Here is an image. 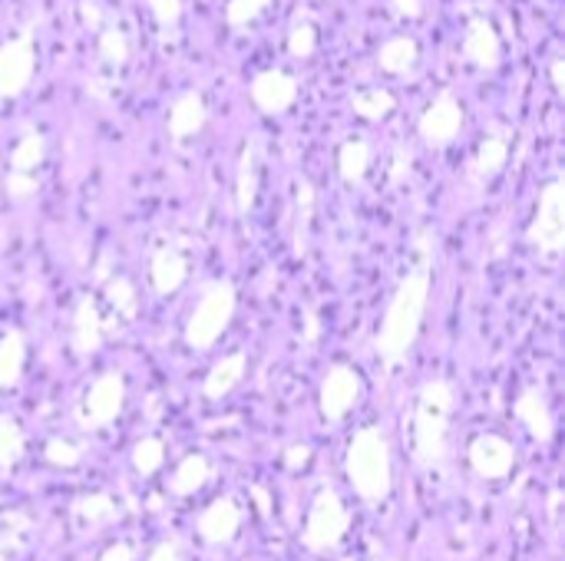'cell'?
Masks as SVG:
<instances>
[{"instance_id": "obj_1", "label": "cell", "mask_w": 565, "mask_h": 561, "mask_svg": "<svg viewBox=\"0 0 565 561\" xmlns=\"http://www.w3.org/2000/svg\"><path fill=\"white\" fill-rule=\"evenodd\" d=\"M427 301H430V271H427V265H420L397 284V291L387 304V314L381 321V331L374 337V350H377L384 370H394L407 360L411 347L417 344V334H420V324L427 314Z\"/></svg>"}, {"instance_id": "obj_2", "label": "cell", "mask_w": 565, "mask_h": 561, "mask_svg": "<svg viewBox=\"0 0 565 561\" xmlns=\"http://www.w3.org/2000/svg\"><path fill=\"white\" fill-rule=\"evenodd\" d=\"M348 479L364 503L381 506L394 489V460L391 443L377 427H364L354 433L348 446Z\"/></svg>"}, {"instance_id": "obj_3", "label": "cell", "mask_w": 565, "mask_h": 561, "mask_svg": "<svg viewBox=\"0 0 565 561\" xmlns=\"http://www.w3.org/2000/svg\"><path fill=\"white\" fill-rule=\"evenodd\" d=\"M454 387L447 380H427L414 410V456L424 470H437L447 460V423L454 413Z\"/></svg>"}, {"instance_id": "obj_4", "label": "cell", "mask_w": 565, "mask_h": 561, "mask_svg": "<svg viewBox=\"0 0 565 561\" xmlns=\"http://www.w3.org/2000/svg\"><path fill=\"white\" fill-rule=\"evenodd\" d=\"M238 308V294L232 281H215L209 284V291L202 294V301L195 304L189 324H185V344L192 350H209L215 347V341L228 331L232 317Z\"/></svg>"}, {"instance_id": "obj_5", "label": "cell", "mask_w": 565, "mask_h": 561, "mask_svg": "<svg viewBox=\"0 0 565 561\" xmlns=\"http://www.w3.org/2000/svg\"><path fill=\"white\" fill-rule=\"evenodd\" d=\"M351 529V516L341 503V496L324 486L315 503H311V513H308V522H305V532H301V542L308 552H331L344 542Z\"/></svg>"}, {"instance_id": "obj_6", "label": "cell", "mask_w": 565, "mask_h": 561, "mask_svg": "<svg viewBox=\"0 0 565 561\" xmlns=\"http://www.w3.org/2000/svg\"><path fill=\"white\" fill-rule=\"evenodd\" d=\"M526 241L540 255H559L565 248V182L553 179L540 192V208L536 218L526 228Z\"/></svg>"}, {"instance_id": "obj_7", "label": "cell", "mask_w": 565, "mask_h": 561, "mask_svg": "<svg viewBox=\"0 0 565 561\" xmlns=\"http://www.w3.org/2000/svg\"><path fill=\"white\" fill-rule=\"evenodd\" d=\"M36 69V50H33V33L23 30L13 40L0 43V99H17Z\"/></svg>"}, {"instance_id": "obj_8", "label": "cell", "mask_w": 565, "mask_h": 561, "mask_svg": "<svg viewBox=\"0 0 565 561\" xmlns=\"http://www.w3.org/2000/svg\"><path fill=\"white\" fill-rule=\"evenodd\" d=\"M463 129V106L454 93H440L417 119V132L430 149L450 145Z\"/></svg>"}, {"instance_id": "obj_9", "label": "cell", "mask_w": 565, "mask_h": 561, "mask_svg": "<svg viewBox=\"0 0 565 561\" xmlns=\"http://www.w3.org/2000/svg\"><path fill=\"white\" fill-rule=\"evenodd\" d=\"M122 403H126V380H122V374H103L89 387V393L83 400L79 420H83L86 430H103V427L116 423V417L122 413Z\"/></svg>"}, {"instance_id": "obj_10", "label": "cell", "mask_w": 565, "mask_h": 561, "mask_svg": "<svg viewBox=\"0 0 565 561\" xmlns=\"http://www.w3.org/2000/svg\"><path fill=\"white\" fill-rule=\"evenodd\" d=\"M358 397H361V377L344 364L331 367L324 374V380H321V397H318L321 400V417L331 420V423H341L354 410Z\"/></svg>"}, {"instance_id": "obj_11", "label": "cell", "mask_w": 565, "mask_h": 561, "mask_svg": "<svg viewBox=\"0 0 565 561\" xmlns=\"http://www.w3.org/2000/svg\"><path fill=\"white\" fill-rule=\"evenodd\" d=\"M248 96L255 103L258 112L265 116H281L295 106L298 99V79L285 69H265L252 79L248 86Z\"/></svg>"}, {"instance_id": "obj_12", "label": "cell", "mask_w": 565, "mask_h": 561, "mask_svg": "<svg viewBox=\"0 0 565 561\" xmlns=\"http://www.w3.org/2000/svg\"><path fill=\"white\" fill-rule=\"evenodd\" d=\"M463 56L483 73H493L503 63V40H500V30L490 17H470L467 20Z\"/></svg>"}, {"instance_id": "obj_13", "label": "cell", "mask_w": 565, "mask_h": 561, "mask_svg": "<svg viewBox=\"0 0 565 561\" xmlns=\"http://www.w3.org/2000/svg\"><path fill=\"white\" fill-rule=\"evenodd\" d=\"M470 456V466L480 479H507L516 466V450L513 443H507L503 436H493V433H483L470 443L467 450Z\"/></svg>"}, {"instance_id": "obj_14", "label": "cell", "mask_w": 565, "mask_h": 561, "mask_svg": "<svg viewBox=\"0 0 565 561\" xmlns=\"http://www.w3.org/2000/svg\"><path fill=\"white\" fill-rule=\"evenodd\" d=\"M205 122H209V106H205L202 93L185 89L182 96H175V103L169 109V122H166L169 126V136L175 142H185V139L199 136L205 129Z\"/></svg>"}, {"instance_id": "obj_15", "label": "cell", "mask_w": 565, "mask_h": 561, "mask_svg": "<svg viewBox=\"0 0 565 561\" xmlns=\"http://www.w3.org/2000/svg\"><path fill=\"white\" fill-rule=\"evenodd\" d=\"M70 344L79 357H93L103 347V317L93 298H79L73 311V334Z\"/></svg>"}, {"instance_id": "obj_16", "label": "cell", "mask_w": 565, "mask_h": 561, "mask_svg": "<svg viewBox=\"0 0 565 561\" xmlns=\"http://www.w3.org/2000/svg\"><path fill=\"white\" fill-rule=\"evenodd\" d=\"M242 526V513L232 499H215L202 516H199V536L209 546H228Z\"/></svg>"}, {"instance_id": "obj_17", "label": "cell", "mask_w": 565, "mask_h": 561, "mask_svg": "<svg viewBox=\"0 0 565 561\" xmlns=\"http://www.w3.org/2000/svg\"><path fill=\"white\" fill-rule=\"evenodd\" d=\"M516 420L530 430V436H533L536 443H550L553 433H556L553 410H550L543 390H536V387H530V390L520 393V400H516Z\"/></svg>"}, {"instance_id": "obj_18", "label": "cell", "mask_w": 565, "mask_h": 561, "mask_svg": "<svg viewBox=\"0 0 565 561\" xmlns=\"http://www.w3.org/2000/svg\"><path fill=\"white\" fill-rule=\"evenodd\" d=\"M185 274H189V265H185V258L175 248H169V245L166 248H156L152 268H149V278H152L156 294H175L185 284Z\"/></svg>"}, {"instance_id": "obj_19", "label": "cell", "mask_w": 565, "mask_h": 561, "mask_svg": "<svg viewBox=\"0 0 565 561\" xmlns=\"http://www.w3.org/2000/svg\"><path fill=\"white\" fill-rule=\"evenodd\" d=\"M245 367H248L245 354H228V357H222V360L205 374V384H202L205 400H222V397H228V393L242 384Z\"/></svg>"}, {"instance_id": "obj_20", "label": "cell", "mask_w": 565, "mask_h": 561, "mask_svg": "<svg viewBox=\"0 0 565 561\" xmlns=\"http://www.w3.org/2000/svg\"><path fill=\"white\" fill-rule=\"evenodd\" d=\"M420 60V46L414 36H391L377 50V66L391 76H411Z\"/></svg>"}, {"instance_id": "obj_21", "label": "cell", "mask_w": 565, "mask_h": 561, "mask_svg": "<svg viewBox=\"0 0 565 561\" xmlns=\"http://www.w3.org/2000/svg\"><path fill=\"white\" fill-rule=\"evenodd\" d=\"M258 198V155L255 145L248 142L238 155V172H235V208L238 215H248Z\"/></svg>"}, {"instance_id": "obj_22", "label": "cell", "mask_w": 565, "mask_h": 561, "mask_svg": "<svg viewBox=\"0 0 565 561\" xmlns=\"http://www.w3.org/2000/svg\"><path fill=\"white\" fill-rule=\"evenodd\" d=\"M23 364H26V341L17 327H10L0 337V390H10L20 384Z\"/></svg>"}, {"instance_id": "obj_23", "label": "cell", "mask_w": 565, "mask_h": 561, "mask_svg": "<svg viewBox=\"0 0 565 561\" xmlns=\"http://www.w3.org/2000/svg\"><path fill=\"white\" fill-rule=\"evenodd\" d=\"M510 162V142L503 136H487L470 162V172L477 182H490L493 175L503 172V165Z\"/></svg>"}, {"instance_id": "obj_24", "label": "cell", "mask_w": 565, "mask_h": 561, "mask_svg": "<svg viewBox=\"0 0 565 561\" xmlns=\"http://www.w3.org/2000/svg\"><path fill=\"white\" fill-rule=\"evenodd\" d=\"M371 159H374L371 142H364V139H348V142L338 149V175H341L348 185H361L364 175H367V169H371Z\"/></svg>"}, {"instance_id": "obj_25", "label": "cell", "mask_w": 565, "mask_h": 561, "mask_svg": "<svg viewBox=\"0 0 565 561\" xmlns=\"http://www.w3.org/2000/svg\"><path fill=\"white\" fill-rule=\"evenodd\" d=\"M205 479H209V460L199 456V453L195 456H185L175 466L172 479H169V493L172 496H195L205 486Z\"/></svg>"}, {"instance_id": "obj_26", "label": "cell", "mask_w": 565, "mask_h": 561, "mask_svg": "<svg viewBox=\"0 0 565 561\" xmlns=\"http://www.w3.org/2000/svg\"><path fill=\"white\" fill-rule=\"evenodd\" d=\"M351 109H354V116L377 122V119H384V116H391L397 109V96L391 89H381V86L358 89V93H351Z\"/></svg>"}, {"instance_id": "obj_27", "label": "cell", "mask_w": 565, "mask_h": 561, "mask_svg": "<svg viewBox=\"0 0 565 561\" xmlns=\"http://www.w3.org/2000/svg\"><path fill=\"white\" fill-rule=\"evenodd\" d=\"M43 155H46V139L36 129H30V132L20 136V142L10 152V172H26L30 175L43 162Z\"/></svg>"}, {"instance_id": "obj_28", "label": "cell", "mask_w": 565, "mask_h": 561, "mask_svg": "<svg viewBox=\"0 0 565 561\" xmlns=\"http://www.w3.org/2000/svg\"><path fill=\"white\" fill-rule=\"evenodd\" d=\"M295 202H298V228H295V255H305V241H308V228H311V215H315V202L318 192L308 179H298L295 185Z\"/></svg>"}, {"instance_id": "obj_29", "label": "cell", "mask_w": 565, "mask_h": 561, "mask_svg": "<svg viewBox=\"0 0 565 561\" xmlns=\"http://www.w3.org/2000/svg\"><path fill=\"white\" fill-rule=\"evenodd\" d=\"M99 60L106 63V66H113V69H119V66H126L129 63V36L116 26V23H109V26H103L99 30Z\"/></svg>"}, {"instance_id": "obj_30", "label": "cell", "mask_w": 565, "mask_h": 561, "mask_svg": "<svg viewBox=\"0 0 565 561\" xmlns=\"http://www.w3.org/2000/svg\"><path fill=\"white\" fill-rule=\"evenodd\" d=\"M23 446H26L23 430L17 427L13 417L3 413L0 417V470H13L20 463V456H23Z\"/></svg>"}, {"instance_id": "obj_31", "label": "cell", "mask_w": 565, "mask_h": 561, "mask_svg": "<svg viewBox=\"0 0 565 561\" xmlns=\"http://www.w3.org/2000/svg\"><path fill=\"white\" fill-rule=\"evenodd\" d=\"M288 56L295 60H311L315 50H318V26L311 20H298L291 30H288Z\"/></svg>"}, {"instance_id": "obj_32", "label": "cell", "mask_w": 565, "mask_h": 561, "mask_svg": "<svg viewBox=\"0 0 565 561\" xmlns=\"http://www.w3.org/2000/svg\"><path fill=\"white\" fill-rule=\"evenodd\" d=\"M162 460H166V446L156 436H146L132 446V466L139 476H152L162 466Z\"/></svg>"}, {"instance_id": "obj_33", "label": "cell", "mask_w": 565, "mask_h": 561, "mask_svg": "<svg viewBox=\"0 0 565 561\" xmlns=\"http://www.w3.org/2000/svg\"><path fill=\"white\" fill-rule=\"evenodd\" d=\"M268 7H271V0H228V7H225V23H228L232 30H242V26L255 23Z\"/></svg>"}, {"instance_id": "obj_34", "label": "cell", "mask_w": 565, "mask_h": 561, "mask_svg": "<svg viewBox=\"0 0 565 561\" xmlns=\"http://www.w3.org/2000/svg\"><path fill=\"white\" fill-rule=\"evenodd\" d=\"M106 298L113 301L119 317H126V321L136 317V288L126 278H109L106 281Z\"/></svg>"}, {"instance_id": "obj_35", "label": "cell", "mask_w": 565, "mask_h": 561, "mask_svg": "<svg viewBox=\"0 0 565 561\" xmlns=\"http://www.w3.org/2000/svg\"><path fill=\"white\" fill-rule=\"evenodd\" d=\"M73 509H76V516H83L86 522H106V519H113V516H116V503H113L106 493L83 496V499H76V503H73Z\"/></svg>"}, {"instance_id": "obj_36", "label": "cell", "mask_w": 565, "mask_h": 561, "mask_svg": "<svg viewBox=\"0 0 565 561\" xmlns=\"http://www.w3.org/2000/svg\"><path fill=\"white\" fill-rule=\"evenodd\" d=\"M43 456H46V463H53L60 470H73V466H79L83 450L73 446V443H66V440H50L46 450H43Z\"/></svg>"}, {"instance_id": "obj_37", "label": "cell", "mask_w": 565, "mask_h": 561, "mask_svg": "<svg viewBox=\"0 0 565 561\" xmlns=\"http://www.w3.org/2000/svg\"><path fill=\"white\" fill-rule=\"evenodd\" d=\"M149 10H152L159 30H162V33H172V30L179 26V20H182L185 3H182V0H149Z\"/></svg>"}, {"instance_id": "obj_38", "label": "cell", "mask_w": 565, "mask_h": 561, "mask_svg": "<svg viewBox=\"0 0 565 561\" xmlns=\"http://www.w3.org/2000/svg\"><path fill=\"white\" fill-rule=\"evenodd\" d=\"M3 188H7V195H10L13 202H20V198H30V195L40 192V179H36V175H26V172H10V175L3 179Z\"/></svg>"}, {"instance_id": "obj_39", "label": "cell", "mask_w": 565, "mask_h": 561, "mask_svg": "<svg viewBox=\"0 0 565 561\" xmlns=\"http://www.w3.org/2000/svg\"><path fill=\"white\" fill-rule=\"evenodd\" d=\"M411 169H414V152L407 145H397L394 155H391V169H387V182L391 185H404L411 179Z\"/></svg>"}, {"instance_id": "obj_40", "label": "cell", "mask_w": 565, "mask_h": 561, "mask_svg": "<svg viewBox=\"0 0 565 561\" xmlns=\"http://www.w3.org/2000/svg\"><path fill=\"white\" fill-rule=\"evenodd\" d=\"M281 463H285V470L298 473V470H305L311 463V450L308 446H288L285 456H281Z\"/></svg>"}, {"instance_id": "obj_41", "label": "cell", "mask_w": 565, "mask_h": 561, "mask_svg": "<svg viewBox=\"0 0 565 561\" xmlns=\"http://www.w3.org/2000/svg\"><path fill=\"white\" fill-rule=\"evenodd\" d=\"M79 17L89 30H103V10L96 0H79Z\"/></svg>"}, {"instance_id": "obj_42", "label": "cell", "mask_w": 565, "mask_h": 561, "mask_svg": "<svg viewBox=\"0 0 565 561\" xmlns=\"http://www.w3.org/2000/svg\"><path fill=\"white\" fill-rule=\"evenodd\" d=\"M318 334H321L318 314L308 308V311H305V331H301V344H315V341H318Z\"/></svg>"}, {"instance_id": "obj_43", "label": "cell", "mask_w": 565, "mask_h": 561, "mask_svg": "<svg viewBox=\"0 0 565 561\" xmlns=\"http://www.w3.org/2000/svg\"><path fill=\"white\" fill-rule=\"evenodd\" d=\"M394 10L407 20H417L424 13V0H394Z\"/></svg>"}, {"instance_id": "obj_44", "label": "cell", "mask_w": 565, "mask_h": 561, "mask_svg": "<svg viewBox=\"0 0 565 561\" xmlns=\"http://www.w3.org/2000/svg\"><path fill=\"white\" fill-rule=\"evenodd\" d=\"M99 561H132V549L122 546V542H116V546H109V549L99 555Z\"/></svg>"}, {"instance_id": "obj_45", "label": "cell", "mask_w": 565, "mask_h": 561, "mask_svg": "<svg viewBox=\"0 0 565 561\" xmlns=\"http://www.w3.org/2000/svg\"><path fill=\"white\" fill-rule=\"evenodd\" d=\"M149 561H182V559H179V549H175L172 542H162V546H156V549H152Z\"/></svg>"}, {"instance_id": "obj_46", "label": "cell", "mask_w": 565, "mask_h": 561, "mask_svg": "<svg viewBox=\"0 0 565 561\" xmlns=\"http://www.w3.org/2000/svg\"><path fill=\"white\" fill-rule=\"evenodd\" d=\"M550 76H553V89L563 96L565 93V63L563 60H553V66H550Z\"/></svg>"}, {"instance_id": "obj_47", "label": "cell", "mask_w": 565, "mask_h": 561, "mask_svg": "<svg viewBox=\"0 0 565 561\" xmlns=\"http://www.w3.org/2000/svg\"><path fill=\"white\" fill-rule=\"evenodd\" d=\"M13 549H17V532H3V536H0V561L10 559Z\"/></svg>"}, {"instance_id": "obj_48", "label": "cell", "mask_w": 565, "mask_h": 561, "mask_svg": "<svg viewBox=\"0 0 565 561\" xmlns=\"http://www.w3.org/2000/svg\"><path fill=\"white\" fill-rule=\"evenodd\" d=\"M252 496L258 499V513H262V516H268V513H271V503H268V493H265L262 486H255V489H252Z\"/></svg>"}]
</instances>
